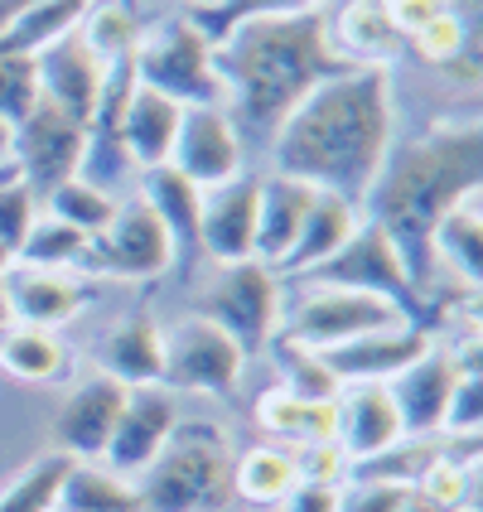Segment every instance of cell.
<instances>
[{
  "instance_id": "obj_1",
  "label": "cell",
  "mask_w": 483,
  "mask_h": 512,
  "mask_svg": "<svg viewBox=\"0 0 483 512\" xmlns=\"http://www.w3.org/2000/svg\"><path fill=\"white\" fill-rule=\"evenodd\" d=\"M392 155V73L348 68L343 78L319 83L276 126L271 165L285 179H300L319 194L368 199L377 174Z\"/></svg>"
},
{
  "instance_id": "obj_2",
  "label": "cell",
  "mask_w": 483,
  "mask_h": 512,
  "mask_svg": "<svg viewBox=\"0 0 483 512\" xmlns=\"http://www.w3.org/2000/svg\"><path fill=\"white\" fill-rule=\"evenodd\" d=\"M213 68L228 87V116L237 136L271 141L319 83L343 78L353 63L329 39V15H256L232 25L213 44Z\"/></svg>"
},
{
  "instance_id": "obj_3",
  "label": "cell",
  "mask_w": 483,
  "mask_h": 512,
  "mask_svg": "<svg viewBox=\"0 0 483 512\" xmlns=\"http://www.w3.org/2000/svg\"><path fill=\"white\" fill-rule=\"evenodd\" d=\"M483 184V126L479 116L464 121H440L426 136L411 145H392L387 165L377 174V184L363 199V218L377 223L397 242L401 261L411 271V281L426 295L430 276H435V252L430 237L440 228V218L455 203L474 199Z\"/></svg>"
},
{
  "instance_id": "obj_4",
  "label": "cell",
  "mask_w": 483,
  "mask_h": 512,
  "mask_svg": "<svg viewBox=\"0 0 483 512\" xmlns=\"http://www.w3.org/2000/svg\"><path fill=\"white\" fill-rule=\"evenodd\" d=\"M141 512H228L232 445L208 421H179L155 464L136 474Z\"/></svg>"
},
{
  "instance_id": "obj_5",
  "label": "cell",
  "mask_w": 483,
  "mask_h": 512,
  "mask_svg": "<svg viewBox=\"0 0 483 512\" xmlns=\"http://www.w3.org/2000/svg\"><path fill=\"white\" fill-rule=\"evenodd\" d=\"M136 83L179 107H228V87L213 68V44L189 15H170L145 29L131 54Z\"/></svg>"
},
{
  "instance_id": "obj_6",
  "label": "cell",
  "mask_w": 483,
  "mask_h": 512,
  "mask_svg": "<svg viewBox=\"0 0 483 512\" xmlns=\"http://www.w3.org/2000/svg\"><path fill=\"white\" fill-rule=\"evenodd\" d=\"M305 276H310L314 285H339V290H363V295H377V300H392L411 324L430 329L426 295H421V285L411 281L397 242L377 228V223H368V218L358 223V232L343 242L339 252L329 256V261H319Z\"/></svg>"
},
{
  "instance_id": "obj_7",
  "label": "cell",
  "mask_w": 483,
  "mask_h": 512,
  "mask_svg": "<svg viewBox=\"0 0 483 512\" xmlns=\"http://www.w3.org/2000/svg\"><path fill=\"white\" fill-rule=\"evenodd\" d=\"M203 319L218 324L237 343L242 358L271 348L276 324H281V281H276V271L261 266L256 256L237 261V266H223V276L203 295Z\"/></svg>"
},
{
  "instance_id": "obj_8",
  "label": "cell",
  "mask_w": 483,
  "mask_h": 512,
  "mask_svg": "<svg viewBox=\"0 0 483 512\" xmlns=\"http://www.w3.org/2000/svg\"><path fill=\"white\" fill-rule=\"evenodd\" d=\"M87 155V121L63 112L54 102H34V112L10 131V160L20 165V179L39 194V203L54 194L63 179L83 174Z\"/></svg>"
},
{
  "instance_id": "obj_9",
  "label": "cell",
  "mask_w": 483,
  "mask_h": 512,
  "mask_svg": "<svg viewBox=\"0 0 483 512\" xmlns=\"http://www.w3.org/2000/svg\"><path fill=\"white\" fill-rule=\"evenodd\" d=\"M174 266V242L150 213V203L136 199L116 203V218L87 242V256L78 271H102L121 281H155Z\"/></svg>"
},
{
  "instance_id": "obj_10",
  "label": "cell",
  "mask_w": 483,
  "mask_h": 512,
  "mask_svg": "<svg viewBox=\"0 0 483 512\" xmlns=\"http://www.w3.org/2000/svg\"><path fill=\"white\" fill-rule=\"evenodd\" d=\"M401 319H406V314H401L392 300H377V295H363V290H339V285H314L310 295L290 310L285 339L324 353V348H339V343H348V339L392 329Z\"/></svg>"
},
{
  "instance_id": "obj_11",
  "label": "cell",
  "mask_w": 483,
  "mask_h": 512,
  "mask_svg": "<svg viewBox=\"0 0 483 512\" xmlns=\"http://www.w3.org/2000/svg\"><path fill=\"white\" fill-rule=\"evenodd\" d=\"M247 358L237 353V343L208 324V319H184L174 334H165V382L174 387H189V392H218L232 397L237 382H242Z\"/></svg>"
},
{
  "instance_id": "obj_12",
  "label": "cell",
  "mask_w": 483,
  "mask_h": 512,
  "mask_svg": "<svg viewBox=\"0 0 483 512\" xmlns=\"http://www.w3.org/2000/svg\"><path fill=\"white\" fill-rule=\"evenodd\" d=\"M170 165L194 189H218L242 174V136L232 126L228 107H184L170 145Z\"/></svg>"
},
{
  "instance_id": "obj_13",
  "label": "cell",
  "mask_w": 483,
  "mask_h": 512,
  "mask_svg": "<svg viewBox=\"0 0 483 512\" xmlns=\"http://www.w3.org/2000/svg\"><path fill=\"white\" fill-rule=\"evenodd\" d=\"M126 392H131V387H121L107 372L83 377V382L63 397V406H58V416H54L58 455L78 459V464L107 455V440H112L116 416H121V406H126Z\"/></svg>"
},
{
  "instance_id": "obj_14",
  "label": "cell",
  "mask_w": 483,
  "mask_h": 512,
  "mask_svg": "<svg viewBox=\"0 0 483 512\" xmlns=\"http://www.w3.org/2000/svg\"><path fill=\"white\" fill-rule=\"evenodd\" d=\"M174 426H179L174 392H165V387H136V392H126V406L116 416V430H112V440H107V455H102L107 469L121 474V479L145 474L155 464V455L165 450Z\"/></svg>"
},
{
  "instance_id": "obj_15",
  "label": "cell",
  "mask_w": 483,
  "mask_h": 512,
  "mask_svg": "<svg viewBox=\"0 0 483 512\" xmlns=\"http://www.w3.org/2000/svg\"><path fill=\"white\" fill-rule=\"evenodd\" d=\"M430 343V329L401 319L392 329H377L363 339H348L339 348H324V363L339 377V387H363V382H392L397 372H406Z\"/></svg>"
},
{
  "instance_id": "obj_16",
  "label": "cell",
  "mask_w": 483,
  "mask_h": 512,
  "mask_svg": "<svg viewBox=\"0 0 483 512\" xmlns=\"http://www.w3.org/2000/svg\"><path fill=\"white\" fill-rule=\"evenodd\" d=\"M256 194H261V179L252 174H237L228 184L208 189L199 208V252L237 266V261H252L256 252Z\"/></svg>"
},
{
  "instance_id": "obj_17",
  "label": "cell",
  "mask_w": 483,
  "mask_h": 512,
  "mask_svg": "<svg viewBox=\"0 0 483 512\" xmlns=\"http://www.w3.org/2000/svg\"><path fill=\"white\" fill-rule=\"evenodd\" d=\"M107 68H112V63H102V58L92 54L78 29L34 54L39 97L54 102V107H63V112H73L78 121H87L92 107H97V92H102V83H107Z\"/></svg>"
},
{
  "instance_id": "obj_18",
  "label": "cell",
  "mask_w": 483,
  "mask_h": 512,
  "mask_svg": "<svg viewBox=\"0 0 483 512\" xmlns=\"http://www.w3.org/2000/svg\"><path fill=\"white\" fill-rule=\"evenodd\" d=\"M97 285L73 276V271H34V266H10L5 276V300L15 324H34V329H63L92 305Z\"/></svg>"
},
{
  "instance_id": "obj_19",
  "label": "cell",
  "mask_w": 483,
  "mask_h": 512,
  "mask_svg": "<svg viewBox=\"0 0 483 512\" xmlns=\"http://www.w3.org/2000/svg\"><path fill=\"white\" fill-rule=\"evenodd\" d=\"M455 377H459V353L426 348L411 368L397 372V377L387 382L406 435H435V430H445V411H450Z\"/></svg>"
},
{
  "instance_id": "obj_20",
  "label": "cell",
  "mask_w": 483,
  "mask_h": 512,
  "mask_svg": "<svg viewBox=\"0 0 483 512\" xmlns=\"http://www.w3.org/2000/svg\"><path fill=\"white\" fill-rule=\"evenodd\" d=\"M401 440H406V430H401V416L392 406L387 382H363L343 401H334V445L348 455V464L387 455Z\"/></svg>"
},
{
  "instance_id": "obj_21",
  "label": "cell",
  "mask_w": 483,
  "mask_h": 512,
  "mask_svg": "<svg viewBox=\"0 0 483 512\" xmlns=\"http://www.w3.org/2000/svg\"><path fill=\"white\" fill-rule=\"evenodd\" d=\"M102 372L116 377L121 387H165V329L145 310L126 314L112 324V334L102 343Z\"/></svg>"
},
{
  "instance_id": "obj_22",
  "label": "cell",
  "mask_w": 483,
  "mask_h": 512,
  "mask_svg": "<svg viewBox=\"0 0 483 512\" xmlns=\"http://www.w3.org/2000/svg\"><path fill=\"white\" fill-rule=\"evenodd\" d=\"M310 203H314V189L300 184V179H285V174L261 179V194H256V252H252L261 266L276 271L285 261V252L300 237V223H305Z\"/></svg>"
},
{
  "instance_id": "obj_23",
  "label": "cell",
  "mask_w": 483,
  "mask_h": 512,
  "mask_svg": "<svg viewBox=\"0 0 483 512\" xmlns=\"http://www.w3.org/2000/svg\"><path fill=\"white\" fill-rule=\"evenodd\" d=\"M179 116H184L179 102H170V97H160V92L136 83L131 102H126V116H121V155H126V165H136V170L170 165Z\"/></svg>"
},
{
  "instance_id": "obj_24",
  "label": "cell",
  "mask_w": 483,
  "mask_h": 512,
  "mask_svg": "<svg viewBox=\"0 0 483 512\" xmlns=\"http://www.w3.org/2000/svg\"><path fill=\"white\" fill-rule=\"evenodd\" d=\"M141 199L150 203V213L160 218V228L170 232L174 242V266H189L199 256V208H203V189H194L174 165H155L141 170Z\"/></svg>"
},
{
  "instance_id": "obj_25",
  "label": "cell",
  "mask_w": 483,
  "mask_h": 512,
  "mask_svg": "<svg viewBox=\"0 0 483 512\" xmlns=\"http://www.w3.org/2000/svg\"><path fill=\"white\" fill-rule=\"evenodd\" d=\"M358 223H363V208H358V203L314 189V203H310V213H305V223H300V237H295V247L285 252V261L276 271H290V276L314 271L319 261H329V256L358 232Z\"/></svg>"
},
{
  "instance_id": "obj_26",
  "label": "cell",
  "mask_w": 483,
  "mask_h": 512,
  "mask_svg": "<svg viewBox=\"0 0 483 512\" xmlns=\"http://www.w3.org/2000/svg\"><path fill=\"white\" fill-rule=\"evenodd\" d=\"M329 39L353 68H387L406 49V39L392 29L382 0H348L339 20H329Z\"/></svg>"
},
{
  "instance_id": "obj_27",
  "label": "cell",
  "mask_w": 483,
  "mask_h": 512,
  "mask_svg": "<svg viewBox=\"0 0 483 512\" xmlns=\"http://www.w3.org/2000/svg\"><path fill=\"white\" fill-rule=\"evenodd\" d=\"M0 372L25 382V387H49L68 372V343L54 329H34V324H10L0 334Z\"/></svg>"
},
{
  "instance_id": "obj_28",
  "label": "cell",
  "mask_w": 483,
  "mask_h": 512,
  "mask_svg": "<svg viewBox=\"0 0 483 512\" xmlns=\"http://www.w3.org/2000/svg\"><path fill=\"white\" fill-rule=\"evenodd\" d=\"M87 5L92 0H39V5H29L25 15L0 25V54L34 58L39 49H49L54 39H63V34H73L83 25Z\"/></svg>"
},
{
  "instance_id": "obj_29",
  "label": "cell",
  "mask_w": 483,
  "mask_h": 512,
  "mask_svg": "<svg viewBox=\"0 0 483 512\" xmlns=\"http://www.w3.org/2000/svg\"><path fill=\"white\" fill-rule=\"evenodd\" d=\"M430 252L435 261H450L455 266V276L469 290H479L483 285V218H479V194L474 199L455 203L445 218H440V228L430 237Z\"/></svg>"
},
{
  "instance_id": "obj_30",
  "label": "cell",
  "mask_w": 483,
  "mask_h": 512,
  "mask_svg": "<svg viewBox=\"0 0 483 512\" xmlns=\"http://www.w3.org/2000/svg\"><path fill=\"white\" fill-rule=\"evenodd\" d=\"M295 484H300V469L290 450L256 445L247 455H232V498L242 503H281Z\"/></svg>"
},
{
  "instance_id": "obj_31",
  "label": "cell",
  "mask_w": 483,
  "mask_h": 512,
  "mask_svg": "<svg viewBox=\"0 0 483 512\" xmlns=\"http://www.w3.org/2000/svg\"><path fill=\"white\" fill-rule=\"evenodd\" d=\"M58 512H141V498H136V484L112 469L73 464L58 493Z\"/></svg>"
},
{
  "instance_id": "obj_32",
  "label": "cell",
  "mask_w": 483,
  "mask_h": 512,
  "mask_svg": "<svg viewBox=\"0 0 483 512\" xmlns=\"http://www.w3.org/2000/svg\"><path fill=\"white\" fill-rule=\"evenodd\" d=\"M256 416L271 435H290L295 445H324L334 440V401H300L271 387L266 397L256 401Z\"/></svg>"
},
{
  "instance_id": "obj_33",
  "label": "cell",
  "mask_w": 483,
  "mask_h": 512,
  "mask_svg": "<svg viewBox=\"0 0 483 512\" xmlns=\"http://www.w3.org/2000/svg\"><path fill=\"white\" fill-rule=\"evenodd\" d=\"M78 459L58 455V450H44L34 455L20 469V479L0 488V512H58V493H63V479Z\"/></svg>"
},
{
  "instance_id": "obj_34",
  "label": "cell",
  "mask_w": 483,
  "mask_h": 512,
  "mask_svg": "<svg viewBox=\"0 0 483 512\" xmlns=\"http://www.w3.org/2000/svg\"><path fill=\"white\" fill-rule=\"evenodd\" d=\"M44 213L58 218V223H68V228H78L83 237H97L116 218V199H112V189L73 174V179H63L54 194L44 199Z\"/></svg>"
},
{
  "instance_id": "obj_35",
  "label": "cell",
  "mask_w": 483,
  "mask_h": 512,
  "mask_svg": "<svg viewBox=\"0 0 483 512\" xmlns=\"http://www.w3.org/2000/svg\"><path fill=\"white\" fill-rule=\"evenodd\" d=\"M87 242H92V237H83L78 228H68V223H58L49 213H39L29 237L20 242V252H15V261H20V266H34V271H78L87 256Z\"/></svg>"
},
{
  "instance_id": "obj_36",
  "label": "cell",
  "mask_w": 483,
  "mask_h": 512,
  "mask_svg": "<svg viewBox=\"0 0 483 512\" xmlns=\"http://www.w3.org/2000/svg\"><path fill=\"white\" fill-rule=\"evenodd\" d=\"M276 343V372H281V392L300 401H339V377L329 372L319 348H305L295 339H271Z\"/></svg>"
},
{
  "instance_id": "obj_37",
  "label": "cell",
  "mask_w": 483,
  "mask_h": 512,
  "mask_svg": "<svg viewBox=\"0 0 483 512\" xmlns=\"http://www.w3.org/2000/svg\"><path fill=\"white\" fill-rule=\"evenodd\" d=\"M78 34H83V44L102 58V63H121V58L136 54L141 25H136V15H131L121 0H92Z\"/></svg>"
},
{
  "instance_id": "obj_38",
  "label": "cell",
  "mask_w": 483,
  "mask_h": 512,
  "mask_svg": "<svg viewBox=\"0 0 483 512\" xmlns=\"http://www.w3.org/2000/svg\"><path fill=\"white\" fill-rule=\"evenodd\" d=\"M319 5L324 0H218L213 10H194L189 20L208 34V44H218L242 20H256V15H305V10H319Z\"/></svg>"
},
{
  "instance_id": "obj_39",
  "label": "cell",
  "mask_w": 483,
  "mask_h": 512,
  "mask_svg": "<svg viewBox=\"0 0 483 512\" xmlns=\"http://www.w3.org/2000/svg\"><path fill=\"white\" fill-rule=\"evenodd\" d=\"M483 421V368L474 358V348L459 353V377L450 392V411H445V435L450 440H474Z\"/></svg>"
},
{
  "instance_id": "obj_40",
  "label": "cell",
  "mask_w": 483,
  "mask_h": 512,
  "mask_svg": "<svg viewBox=\"0 0 483 512\" xmlns=\"http://www.w3.org/2000/svg\"><path fill=\"white\" fill-rule=\"evenodd\" d=\"M479 29H474V20H464V15H455V10H440L435 20H430L421 34H411L416 39V49L430 58V63H459V58H474V39Z\"/></svg>"
},
{
  "instance_id": "obj_41",
  "label": "cell",
  "mask_w": 483,
  "mask_h": 512,
  "mask_svg": "<svg viewBox=\"0 0 483 512\" xmlns=\"http://www.w3.org/2000/svg\"><path fill=\"white\" fill-rule=\"evenodd\" d=\"M39 102V78H34V58L0 54V121L15 131Z\"/></svg>"
},
{
  "instance_id": "obj_42",
  "label": "cell",
  "mask_w": 483,
  "mask_h": 512,
  "mask_svg": "<svg viewBox=\"0 0 483 512\" xmlns=\"http://www.w3.org/2000/svg\"><path fill=\"white\" fill-rule=\"evenodd\" d=\"M39 213H44V203H39V194L29 189L25 179H20V174L5 179V184H0V247H5V252H20V242L29 237Z\"/></svg>"
},
{
  "instance_id": "obj_43",
  "label": "cell",
  "mask_w": 483,
  "mask_h": 512,
  "mask_svg": "<svg viewBox=\"0 0 483 512\" xmlns=\"http://www.w3.org/2000/svg\"><path fill=\"white\" fill-rule=\"evenodd\" d=\"M305 455H295V469H300V479H314V484H339L343 474H348V455H343L334 440H324V445H300Z\"/></svg>"
},
{
  "instance_id": "obj_44",
  "label": "cell",
  "mask_w": 483,
  "mask_h": 512,
  "mask_svg": "<svg viewBox=\"0 0 483 512\" xmlns=\"http://www.w3.org/2000/svg\"><path fill=\"white\" fill-rule=\"evenodd\" d=\"M406 498L411 484H353V493H343L339 512H401Z\"/></svg>"
},
{
  "instance_id": "obj_45",
  "label": "cell",
  "mask_w": 483,
  "mask_h": 512,
  "mask_svg": "<svg viewBox=\"0 0 483 512\" xmlns=\"http://www.w3.org/2000/svg\"><path fill=\"white\" fill-rule=\"evenodd\" d=\"M343 488L339 484H314V479H300L281 498V512H339Z\"/></svg>"
},
{
  "instance_id": "obj_46",
  "label": "cell",
  "mask_w": 483,
  "mask_h": 512,
  "mask_svg": "<svg viewBox=\"0 0 483 512\" xmlns=\"http://www.w3.org/2000/svg\"><path fill=\"white\" fill-rule=\"evenodd\" d=\"M382 10H387V20H392V29L401 39H411V34H421L445 10V0H382Z\"/></svg>"
},
{
  "instance_id": "obj_47",
  "label": "cell",
  "mask_w": 483,
  "mask_h": 512,
  "mask_svg": "<svg viewBox=\"0 0 483 512\" xmlns=\"http://www.w3.org/2000/svg\"><path fill=\"white\" fill-rule=\"evenodd\" d=\"M29 5H39V0H0V25H10L15 15H25Z\"/></svg>"
},
{
  "instance_id": "obj_48",
  "label": "cell",
  "mask_w": 483,
  "mask_h": 512,
  "mask_svg": "<svg viewBox=\"0 0 483 512\" xmlns=\"http://www.w3.org/2000/svg\"><path fill=\"white\" fill-rule=\"evenodd\" d=\"M401 512H445V508H435V503H430V498H421V493H416V488H411V498H406V503H401Z\"/></svg>"
},
{
  "instance_id": "obj_49",
  "label": "cell",
  "mask_w": 483,
  "mask_h": 512,
  "mask_svg": "<svg viewBox=\"0 0 483 512\" xmlns=\"http://www.w3.org/2000/svg\"><path fill=\"white\" fill-rule=\"evenodd\" d=\"M15 324V314H10V300H5V281H0V334Z\"/></svg>"
},
{
  "instance_id": "obj_50",
  "label": "cell",
  "mask_w": 483,
  "mask_h": 512,
  "mask_svg": "<svg viewBox=\"0 0 483 512\" xmlns=\"http://www.w3.org/2000/svg\"><path fill=\"white\" fill-rule=\"evenodd\" d=\"M0 160H10V126L0 121Z\"/></svg>"
},
{
  "instance_id": "obj_51",
  "label": "cell",
  "mask_w": 483,
  "mask_h": 512,
  "mask_svg": "<svg viewBox=\"0 0 483 512\" xmlns=\"http://www.w3.org/2000/svg\"><path fill=\"white\" fill-rule=\"evenodd\" d=\"M10 266H15V252H5V247H0V281L10 276Z\"/></svg>"
},
{
  "instance_id": "obj_52",
  "label": "cell",
  "mask_w": 483,
  "mask_h": 512,
  "mask_svg": "<svg viewBox=\"0 0 483 512\" xmlns=\"http://www.w3.org/2000/svg\"><path fill=\"white\" fill-rule=\"evenodd\" d=\"M189 5H194V10H213L218 0H189Z\"/></svg>"
},
{
  "instance_id": "obj_53",
  "label": "cell",
  "mask_w": 483,
  "mask_h": 512,
  "mask_svg": "<svg viewBox=\"0 0 483 512\" xmlns=\"http://www.w3.org/2000/svg\"><path fill=\"white\" fill-rule=\"evenodd\" d=\"M459 512H479V508H474V503H469V508H459Z\"/></svg>"
}]
</instances>
